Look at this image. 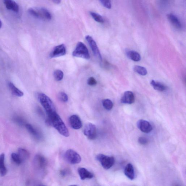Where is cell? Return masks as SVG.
Returning a JSON list of instances; mask_svg holds the SVG:
<instances>
[{
	"label": "cell",
	"instance_id": "6da1fadb",
	"mask_svg": "<svg viewBox=\"0 0 186 186\" xmlns=\"http://www.w3.org/2000/svg\"><path fill=\"white\" fill-rule=\"evenodd\" d=\"M48 116L46 122L47 125L54 128L62 136L66 137L69 136V133L68 128L57 112Z\"/></svg>",
	"mask_w": 186,
	"mask_h": 186
},
{
	"label": "cell",
	"instance_id": "7a4b0ae2",
	"mask_svg": "<svg viewBox=\"0 0 186 186\" xmlns=\"http://www.w3.org/2000/svg\"><path fill=\"white\" fill-rule=\"evenodd\" d=\"M29 14L38 19L44 21H50L52 15L49 11L44 8H31L28 10Z\"/></svg>",
	"mask_w": 186,
	"mask_h": 186
},
{
	"label": "cell",
	"instance_id": "3957f363",
	"mask_svg": "<svg viewBox=\"0 0 186 186\" xmlns=\"http://www.w3.org/2000/svg\"><path fill=\"white\" fill-rule=\"evenodd\" d=\"M38 98L40 103L43 107L48 116L56 113L55 107L53 103L48 96L43 93L38 94Z\"/></svg>",
	"mask_w": 186,
	"mask_h": 186
},
{
	"label": "cell",
	"instance_id": "277c9868",
	"mask_svg": "<svg viewBox=\"0 0 186 186\" xmlns=\"http://www.w3.org/2000/svg\"><path fill=\"white\" fill-rule=\"evenodd\" d=\"M72 55L74 57L82 58L88 60L90 58L88 48L82 42L78 43Z\"/></svg>",
	"mask_w": 186,
	"mask_h": 186
},
{
	"label": "cell",
	"instance_id": "5b68a950",
	"mask_svg": "<svg viewBox=\"0 0 186 186\" xmlns=\"http://www.w3.org/2000/svg\"><path fill=\"white\" fill-rule=\"evenodd\" d=\"M96 159L100 163L104 169H108L110 168L115 163V159L113 156L99 154L96 157Z\"/></svg>",
	"mask_w": 186,
	"mask_h": 186
},
{
	"label": "cell",
	"instance_id": "8992f818",
	"mask_svg": "<svg viewBox=\"0 0 186 186\" xmlns=\"http://www.w3.org/2000/svg\"><path fill=\"white\" fill-rule=\"evenodd\" d=\"M64 158L67 162L71 164H78L82 161L81 157L79 154L71 149L67 150L65 153Z\"/></svg>",
	"mask_w": 186,
	"mask_h": 186
},
{
	"label": "cell",
	"instance_id": "52a82bcc",
	"mask_svg": "<svg viewBox=\"0 0 186 186\" xmlns=\"http://www.w3.org/2000/svg\"><path fill=\"white\" fill-rule=\"evenodd\" d=\"M33 164L35 168L40 172H44L48 164L46 158L41 154H38L35 157Z\"/></svg>",
	"mask_w": 186,
	"mask_h": 186
},
{
	"label": "cell",
	"instance_id": "ba28073f",
	"mask_svg": "<svg viewBox=\"0 0 186 186\" xmlns=\"http://www.w3.org/2000/svg\"><path fill=\"white\" fill-rule=\"evenodd\" d=\"M84 134L89 139H95L97 136V129L96 125L93 123H87L84 127Z\"/></svg>",
	"mask_w": 186,
	"mask_h": 186
},
{
	"label": "cell",
	"instance_id": "9c48e42d",
	"mask_svg": "<svg viewBox=\"0 0 186 186\" xmlns=\"http://www.w3.org/2000/svg\"><path fill=\"white\" fill-rule=\"evenodd\" d=\"M86 39L88 42L94 55L101 61L102 60V58L96 42L90 36L87 35L86 37Z\"/></svg>",
	"mask_w": 186,
	"mask_h": 186
},
{
	"label": "cell",
	"instance_id": "30bf717a",
	"mask_svg": "<svg viewBox=\"0 0 186 186\" xmlns=\"http://www.w3.org/2000/svg\"><path fill=\"white\" fill-rule=\"evenodd\" d=\"M66 49L64 44H61L56 46L50 54L51 58H55L62 57L66 54Z\"/></svg>",
	"mask_w": 186,
	"mask_h": 186
},
{
	"label": "cell",
	"instance_id": "8fae6325",
	"mask_svg": "<svg viewBox=\"0 0 186 186\" xmlns=\"http://www.w3.org/2000/svg\"><path fill=\"white\" fill-rule=\"evenodd\" d=\"M137 125L138 129L145 133H149L153 129L151 124L146 120L142 119L138 120Z\"/></svg>",
	"mask_w": 186,
	"mask_h": 186
},
{
	"label": "cell",
	"instance_id": "7c38bea8",
	"mask_svg": "<svg viewBox=\"0 0 186 186\" xmlns=\"http://www.w3.org/2000/svg\"><path fill=\"white\" fill-rule=\"evenodd\" d=\"M69 124L73 129L78 130L82 127V121L78 115H73L71 116L69 118Z\"/></svg>",
	"mask_w": 186,
	"mask_h": 186
},
{
	"label": "cell",
	"instance_id": "4fadbf2b",
	"mask_svg": "<svg viewBox=\"0 0 186 186\" xmlns=\"http://www.w3.org/2000/svg\"><path fill=\"white\" fill-rule=\"evenodd\" d=\"M135 100L133 93L131 91L125 92L121 99V102L122 103L132 104Z\"/></svg>",
	"mask_w": 186,
	"mask_h": 186
},
{
	"label": "cell",
	"instance_id": "5bb4252c",
	"mask_svg": "<svg viewBox=\"0 0 186 186\" xmlns=\"http://www.w3.org/2000/svg\"><path fill=\"white\" fill-rule=\"evenodd\" d=\"M3 1L8 9L15 12H19V6L13 0H3Z\"/></svg>",
	"mask_w": 186,
	"mask_h": 186
},
{
	"label": "cell",
	"instance_id": "9a60e30c",
	"mask_svg": "<svg viewBox=\"0 0 186 186\" xmlns=\"http://www.w3.org/2000/svg\"><path fill=\"white\" fill-rule=\"evenodd\" d=\"M78 173L80 179L83 180L86 179H91L93 177V174L84 168H79Z\"/></svg>",
	"mask_w": 186,
	"mask_h": 186
},
{
	"label": "cell",
	"instance_id": "2e32d148",
	"mask_svg": "<svg viewBox=\"0 0 186 186\" xmlns=\"http://www.w3.org/2000/svg\"><path fill=\"white\" fill-rule=\"evenodd\" d=\"M167 18L172 25L175 28L180 29L182 28V25L178 18L175 15L172 13H170L167 15Z\"/></svg>",
	"mask_w": 186,
	"mask_h": 186
},
{
	"label": "cell",
	"instance_id": "e0dca14e",
	"mask_svg": "<svg viewBox=\"0 0 186 186\" xmlns=\"http://www.w3.org/2000/svg\"><path fill=\"white\" fill-rule=\"evenodd\" d=\"M125 175L131 180H133L135 177V174L133 167L131 163L128 164L124 170Z\"/></svg>",
	"mask_w": 186,
	"mask_h": 186
},
{
	"label": "cell",
	"instance_id": "ac0fdd59",
	"mask_svg": "<svg viewBox=\"0 0 186 186\" xmlns=\"http://www.w3.org/2000/svg\"><path fill=\"white\" fill-rule=\"evenodd\" d=\"M126 55L130 59L134 61L138 62L140 61L141 59L140 54L134 51L127 50L126 51Z\"/></svg>",
	"mask_w": 186,
	"mask_h": 186
},
{
	"label": "cell",
	"instance_id": "d6986e66",
	"mask_svg": "<svg viewBox=\"0 0 186 186\" xmlns=\"http://www.w3.org/2000/svg\"><path fill=\"white\" fill-rule=\"evenodd\" d=\"M4 159H5V154L4 153L0 155V175L4 176L7 173L6 168L4 163Z\"/></svg>",
	"mask_w": 186,
	"mask_h": 186
},
{
	"label": "cell",
	"instance_id": "ffe728a7",
	"mask_svg": "<svg viewBox=\"0 0 186 186\" xmlns=\"http://www.w3.org/2000/svg\"><path fill=\"white\" fill-rule=\"evenodd\" d=\"M151 84L153 88L157 91L163 92L165 91L166 89V87L165 85L154 80H152Z\"/></svg>",
	"mask_w": 186,
	"mask_h": 186
},
{
	"label": "cell",
	"instance_id": "44dd1931",
	"mask_svg": "<svg viewBox=\"0 0 186 186\" xmlns=\"http://www.w3.org/2000/svg\"><path fill=\"white\" fill-rule=\"evenodd\" d=\"M18 155L22 162L28 160L29 157L28 152L25 149L20 148L18 151Z\"/></svg>",
	"mask_w": 186,
	"mask_h": 186
},
{
	"label": "cell",
	"instance_id": "7402d4cb",
	"mask_svg": "<svg viewBox=\"0 0 186 186\" xmlns=\"http://www.w3.org/2000/svg\"><path fill=\"white\" fill-rule=\"evenodd\" d=\"M9 86L10 88L13 95L18 96V97H22V96H23V93L17 88L12 83H9Z\"/></svg>",
	"mask_w": 186,
	"mask_h": 186
},
{
	"label": "cell",
	"instance_id": "603a6c76",
	"mask_svg": "<svg viewBox=\"0 0 186 186\" xmlns=\"http://www.w3.org/2000/svg\"><path fill=\"white\" fill-rule=\"evenodd\" d=\"M133 69L136 73L141 75H146L148 73L147 69L142 66H136L134 67Z\"/></svg>",
	"mask_w": 186,
	"mask_h": 186
},
{
	"label": "cell",
	"instance_id": "cb8c5ba5",
	"mask_svg": "<svg viewBox=\"0 0 186 186\" xmlns=\"http://www.w3.org/2000/svg\"><path fill=\"white\" fill-rule=\"evenodd\" d=\"M103 106L107 110H110L113 108V104L111 100L109 99H105L102 101Z\"/></svg>",
	"mask_w": 186,
	"mask_h": 186
},
{
	"label": "cell",
	"instance_id": "d4e9b609",
	"mask_svg": "<svg viewBox=\"0 0 186 186\" xmlns=\"http://www.w3.org/2000/svg\"><path fill=\"white\" fill-rule=\"evenodd\" d=\"M90 14L91 17L95 21L99 23H103L104 21L101 15L98 13L93 12H91Z\"/></svg>",
	"mask_w": 186,
	"mask_h": 186
},
{
	"label": "cell",
	"instance_id": "484cf974",
	"mask_svg": "<svg viewBox=\"0 0 186 186\" xmlns=\"http://www.w3.org/2000/svg\"><path fill=\"white\" fill-rule=\"evenodd\" d=\"M53 76L56 80L57 81H60L63 79L64 73L62 70L58 69L54 72Z\"/></svg>",
	"mask_w": 186,
	"mask_h": 186
},
{
	"label": "cell",
	"instance_id": "4316f807",
	"mask_svg": "<svg viewBox=\"0 0 186 186\" xmlns=\"http://www.w3.org/2000/svg\"><path fill=\"white\" fill-rule=\"evenodd\" d=\"M26 129L28 131L33 135L35 137L38 136L39 134L38 133L37 130L32 125L30 124H27L25 125Z\"/></svg>",
	"mask_w": 186,
	"mask_h": 186
},
{
	"label": "cell",
	"instance_id": "83f0119b",
	"mask_svg": "<svg viewBox=\"0 0 186 186\" xmlns=\"http://www.w3.org/2000/svg\"><path fill=\"white\" fill-rule=\"evenodd\" d=\"M58 99L62 102L66 103L68 102V96L66 93L63 92H61L58 93Z\"/></svg>",
	"mask_w": 186,
	"mask_h": 186
},
{
	"label": "cell",
	"instance_id": "f1b7e54d",
	"mask_svg": "<svg viewBox=\"0 0 186 186\" xmlns=\"http://www.w3.org/2000/svg\"><path fill=\"white\" fill-rule=\"evenodd\" d=\"M11 157H12V159L13 162L17 165L21 164L22 163L21 158H20L19 155L17 153H12V155H11Z\"/></svg>",
	"mask_w": 186,
	"mask_h": 186
},
{
	"label": "cell",
	"instance_id": "f546056e",
	"mask_svg": "<svg viewBox=\"0 0 186 186\" xmlns=\"http://www.w3.org/2000/svg\"><path fill=\"white\" fill-rule=\"evenodd\" d=\"M100 1L104 7L109 9L111 8L112 4L111 0H100Z\"/></svg>",
	"mask_w": 186,
	"mask_h": 186
},
{
	"label": "cell",
	"instance_id": "4dcf8cb0",
	"mask_svg": "<svg viewBox=\"0 0 186 186\" xmlns=\"http://www.w3.org/2000/svg\"><path fill=\"white\" fill-rule=\"evenodd\" d=\"M158 1L160 5L163 7L169 6L172 2V0H158Z\"/></svg>",
	"mask_w": 186,
	"mask_h": 186
},
{
	"label": "cell",
	"instance_id": "1f68e13d",
	"mask_svg": "<svg viewBox=\"0 0 186 186\" xmlns=\"http://www.w3.org/2000/svg\"><path fill=\"white\" fill-rule=\"evenodd\" d=\"M97 82L95 78L93 77L89 78L87 80V84L91 86H95L97 84Z\"/></svg>",
	"mask_w": 186,
	"mask_h": 186
},
{
	"label": "cell",
	"instance_id": "d6a6232c",
	"mask_svg": "<svg viewBox=\"0 0 186 186\" xmlns=\"http://www.w3.org/2000/svg\"><path fill=\"white\" fill-rule=\"evenodd\" d=\"M138 142L141 145H145L148 143V140L146 138L140 137L138 139Z\"/></svg>",
	"mask_w": 186,
	"mask_h": 186
},
{
	"label": "cell",
	"instance_id": "836d02e7",
	"mask_svg": "<svg viewBox=\"0 0 186 186\" xmlns=\"http://www.w3.org/2000/svg\"><path fill=\"white\" fill-rule=\"evenodd\" d=\"M67 172L65 171V170H62V171H60V174H61L62 176H65Z\"/></svg>",
	"mask_w": 186,
	"mask_h": 186
},
{
	"label": "cell",
	"instance_id": "e575fe53",
	"mask_svg": "<svg viewBox=\"0 0 186 186\" xmlns=\"http://www.w3.org/2000/svg\"><path fill=\"white\" fill-rule=\"evenodd\" d=\"M54 3L58 4L61 3L62 0H51Z\"/></svg>",
	"mask_w": 186,
	"mask_h": 186
},
{
	"label": "cell",
	"instance_id": "d590c367",
	"mask_svg": "<svg viewBox=\"0 0 186 186\" xmlns=\"http://www.w3.org/2000/svg\"><path fill=\"white\" fill-rule=\"evenodd\" d=\"M2 22H1V20H0V29L1 28H2Z\"/></svg>",
	"mask_w": 186,
	"mask_h": 186
}]
</instances>
